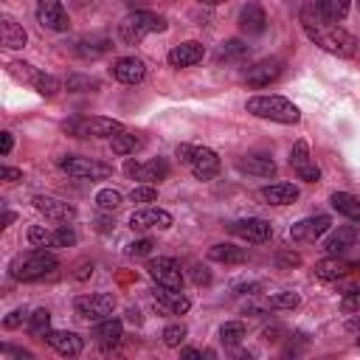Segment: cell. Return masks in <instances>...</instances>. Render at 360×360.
<instances>
[{
	"label": "cell",
	"instance_id": "cell-40",
	"mask_svg": "<svg viewBox=\"0 0 360 360\" xmlns=\"http://www.w3.org/2000/svg\"><path fill=\"white\" fill-rule=\"evenodd\" d=\"M28 242H31L34 248H56L53 231L42 228V225H31V228H28Z\"/></svg>",
	"mask_w": 360,
	"mask_h": 360
},
{
	"label": "cell",
	"instance_id": "cell-21",
	"mask_svg": "<svg viewBox=\"0 0 360 360\" xmlns=\"http://www.w3.org/2000/svg\"><path fill=\"white\" fill-rule=\"evenodd\" d=\"M110 73H112V79L121 82V84H141V82L146 79V65H143V59H138V56H121V59L112 62Z\"/></svg>",
	"mask_w": 360,
	"mask_h": 360
},
{
	"label": "cell",
	"instance_id": "cell-52",
	"mask_svg": "<svg viewBox=\"0 0 360 360\" xmlns=\"http://www.w3.org/2000/svg\"><path fill=\"white\" fill-rule=\"evenodd\" d=\"M256 290H262V284H256V281H250V284H239V287H236V295H253Z\"/></svg>",
	"mask_w": 360,
	"mask_h": 360
},
{
	"label": "cell",
	"instance_id": "cell-29",
	"mask_svg": "<svg viewBox=\"0 0 360 360\" xmlns=\"http://www.w3.org/2000/svg\"><path fill=\"white\" fill-rule=\"evenodd\" d=\"M236 166H239V172H248L253 177H273L276 174V163L267 155H245L236 160Z\"/></svg>",
	"mask_w": 360,
	"mask_h": 360
},
{
	"label": "cell",
	"instance_id": "cell-3",
	"mask_svg": "<svg viewBox=\"0 0 360 360\" xmlns=\"http://www.w3.org/2000/svg\"><path fill=\"white\" fill-rule=\"evenodd\" d=\"M245 110L256 118H267L276 124H298L301 121L298 107L284 96H253V98H248Z\"/></svg>",
	"mask_w": 360,
	"mask_h": 360
},
{
	"label": "cell",
	"instance_id": "cell-55",
	"mask_svg": "<svg viewBox=\"0 0 360 360\" xmlns=\"http://www.w3.org/2000/svg\"><path fill=\"white\" fill-rule=\"evenodd\" d=\"M202 354H208V352H200V349H183L180 352V357H202Z\"/></svg>",
	"mask_w": 360,
	"mask_h": 360
},
{
	"label": "cell",
	"instance_id": "cell-53",
	"mask_svg": "<svg viewBox=\"0 0 360 360\" xmlns=\"http://www.w3.org/2000/svg\"><path fill=\"white\" fill-rule=\"evenodd\" d=\"M0 138H3V155H8V152H11V146H14V135L6 129V132H0Z\"/></svg>",
	"mask_w": 360,
	"mask_h": 360
},
{
	"label": "cell",
	"instance_id": "cell-32",
	"mask_svg": "<svg viewBox=\"0 0 360 360\" xmlns=\"http://www.w3.org/2000/svg\"><path fill=\"white\" fill-rule=\"evenodd\" d=\"M312 6H315V11H318L323 20H329V22H343L346 14H349L352 0H315Z\"/></svg>",
	"mask_w": 360,
	"mask_h": 360
},
{
	"label": "cell",
	"instance_id": "cell-35",
	"mask_svg": "<svg viewBox=\"0 0 360 360\" xmlns=\"http://www.w3.org/2000/svg\"><path fill=\"white\" fill-rule=\"evenodd\" d=\"M245 335H248V329H245L242 321H225V323L219 326V343L228 346V349L239 346V343L245 340Z\"/></svg>",
	"mask_w": 360,
	"mask_h": 360
},
{
	"label": "cell",
	"instance_id": "cell-44",
	"mask_svg": "<svg viewBox=\"0 0 360 360\" xmlns=\"http://www.w3.org/2000/svg\"><path fill=\"white\" fill-rule=\"evenodd\" d=\"M340 312H346V315H357L360 312V284L346 290V295L340 301Z\"/></svg>",
	"mask_w": 360,
	"mask_h": 360
},
{
	"label": "cell",
	"instance_id": "cell-25",
	"mask_svg": "<svg viewBox=\"0 0 360 360\" xmlns=\"http://www.w3.org/2000/svg\"><path fill=\"white\" fill-rule=\"evenodd\" d=\"M352 270H354L352 262H346V259H340V256H332V253L315 264V276H318L321 281H340V278H346Z\"/></svg>",
	"mask_w": 360,
	"mask_h": 360
},
{
	"label": "cell",
	"instance_id": "cell-49",
	"mask_svg": "<svg viewBox=\"0 0 360 360\" xmlns=\"http://www.w3.org/2000/svg\"><path fill=\"white\" fill-rule=\"evenodd\" d=\"M191 281H194L197 287L211 284V270H208V267H202V264H194V267H191Z\"/></svg>",
	"mask_w": 360,
	"mask_h": 360
},
{
	"label": "cell",
	"instance_id": "cell-5",
	"mask_svg": "<svg viewBox=\"0 0 360 360\" xmlns=\"http://www.w3.org/2000/svg\"><path fill=\"white\" fill-rule=\"evenodd\" d=\"M177 160L197 177V180H211V177H217L219 174V169H222V160H219V155L214 152V149H208V146H194V143H180L177 146Z\"/></svg>",
	"mask_w": 360,
	"mask_h": 360
},
{
	"label": "cell",
	"instance_id": "cell-11",
	"mask_svg": "<svg viewBox=\"0 0 360 360\" xmlns=\"http://www.w3.org/2000/svg\"><path fill=\"white\" fill-rule=\"evenodd\" d=\"M146 273H149V278H152L155 284L183 290V270H180V264H177L172 256L149 259V262H146Z\"/></svg>",
	"mask_w": 360,
	"mask_h": 360
},
{
	"label": "cell",
	"instance_id": "cell-45",
	"mask_svg": "<svg viewBox=\"0 0 360 360\" xmlns=\"http://www.w3.org/2000/svg\"><path fill=\"white\" fill-rule=\"evenodd\" d=\"M152 248H155L152 239H135V242L127 245V256H132V259H143V256L152 253Z\"/></svg>",
	"mask_w": 360,
	"mask_h": 360
},
{
	"label": "cell",
	"instance_id": "cell-38",
	"mask_svg": "<svg viewBox=\"0 0 360 360\" xmlns=\"http://www.w3.org/2000/svg\"><path fill=\"white\" fill-rule=\"evenodd\" d=\"M51 329V312L48 309H34L28 315V332L34 338H45V332Z\"/></svg>",
	"mask_w": 360,
	"mask_h": 360
},
{
	"label": "cell",
	"instance_id": "cell-4",
	"mask_svg": "<svg viewBox=\"0 0 360 360\" xmlns=\"http://www.w3.org/2000/svg\"><path fill=\"white\" fill-rule=\"evenodd\" d=\"M169 25L160 14L155 11H146V8H138V11H129L121 22H118V37L127 42V45H138L146 34H163Z\"/></svg>",
	"mask_w": 360,
	"mask_h": 360
},
{
	"label": "cell",
	"instance_id": "cell-58",
	"mask_svg": "<svg viewBox=\"0 0 360 360\" xmlns=\"http://www.w3.org/2000/svg\"><path fill=\"white\" fill-rule=\"evenodd\" d=\"M200 3H205V6H222V3H228V0H200Z\"/></svg>",
	"mask_w": 360,
	"mask_h": 360
},
{
	"label": "cell",
	"instance_id": "cell-18",
	"mask_svg": "<svg viewBox=\"0 0 360 360\" xmlns=\"http://www.w3.org/2000/svg\"><path fill=\"white\" fill-rule=\"evenodd\" d=\"M34 208L45 217V219H53V222H73L76 219V205L59 200V197H45V194H37L34 197Z\"/></svg>",
	"mask_w": 360,
	"mask_h": 360
},
{
	"label": "cell",
	"instance_id": "cell-24",
	"mask_svg": "<svg viewBox=\"0 0 360 360\" xmlns=\"http://www.w3.org/2000/svg\"><path fill=\"white\" fill-rule=\"evenodd\" d=\"M202 56H205V48H202L200 42L188 39V42H180V45H174V48L169 51L166 62H169L172 68H191V65L202 62Z\"/></svg>",
	"mask_w": 360,
	"mask_h": 360
},
{
	"label": "cell",
	"instance_id": "cell-46",
	"mask_svg": "<svg viewBox=\"0 0 360 360\" xmlns=\"http://www.w3.org/2000/svg\"><path fill=\"white\" fill-rule=\"evenodd\" d=\"M53 236H56V248H70V245H76V231H73L70 225H59V228L53 231Z\"/></svg>",
	"mask_w": 360,
	"mask_h": 360
},
{
	"label": "cell",
	"instance_id": "cell-39",
	"mask_svg": "<svg viewBox=\"0 0 360 360\" xmlns=\"http://www.w3.org/2000/svg\"><path fill=\"white\" fill-rule=\"evenodd\" d=\"M217 56L225 59V62H236V59L248 56V45H245L242 39H228V42L219 45V53H217Z\"/></svg>",
	"mask_w": 360,
	"mask_h": 360
},
{
	"label": "cell",
	"instance_id": "cell-50",
	"mask_svg": "<svg viewBox=\"0 0 360 360\" xmlns=\"http://www.w3.org/2000/svg\"><path fill=\"white\" fill-rule=\"evenodd\" d=\"M0 354H3V357H31L28 349H14V346H8V343L0 346Z\"/></svg>",
	"mask_w": 360,
	"mask_h": 360
},
{
	"label": "cell",
	"instance_id": "cell-1",
	"mask_svg": "<svg viewBox=\"0 0 360 360\" xmlns=\"http://www.w3.org/2000/svg\"><path fill=\"white\" fill-rule=\"evenodd\" d=\"M298 20H301V28L309 37V42H315L321 51H326L332 56H354V51H357L354 34H349L338 22L323 20L315 11V6H304L301 14H298Z\"/></svg>",
	"mask_w": 360,
	"mask_h": 360
},
{
	"label": "cell",
	"instance_id": "cell-26",
	"mask_svg": "<svg viewBox=\"0 0 360 360\" xmlns=\"http://www.w3.org/2000/svg\"><path fill=\"white\" fill-rule=\"evenodd\" d=\"M259 197L267 205H292L298 200V186H292V183H270V186L259 188Z\"/></svg>",
	"mask_w": 360,
	"mask_h": 360
},
{
	"label": "cell",
	"instance_id": "cell-36",
	"mask_svg": "<svg viewBox=\"0 0 360 360\" xmlns=\"http://www.w3.org/2000/svg\"><path fill=\"white\" fill-rule=\"evenodd\" d=\"M96 205H98L101 214H115V211L124 205V197H121L118 188H101V191L96 194Z\"/></svg>",
	"mask_w": 360,
	"mask_h": 360
},
{
	"label": "cell",
	"instance_id": "cell-9",
	"mask_svg": "<svg viewBox=\"0 0 360 360\" xmlns=\"http://www.w3.org/2000/svg\"><path fill=\"white\" fill-rule=\"evenodd\" d=\"M73 309L82 321H101L110 318L115 309V295L112 292H90V295H79L73 301Z\"/></svg>",
	"mask_w": 360,
	"mask_h": 360
},
{
	"label": "cell",
	"instance_id": "cell-16",
	"mask_svg": "<svg viewBox=\"0 0 360 360\" xmlns=\"http://www.w3.org/2000/svg\"><path fill=\"white\" fill-rule=\"evenodd\" d=\"M329 228H332V219H329L326 214L304 217V219H298V222L290 225V239H295V242H315V239H321Z\"/></svg>",
	"mask_w": 360,
	"mask_h": 360
},
{
	"label": "cell",
	"instance_id": "cell-30",
	"mask_svg": "<svg viewBox=\"0 0 360 360\" xmlns=\"http://www.w3.org/2000/svg\"><path fill=\"white\" fill-rule=\"evenodd\" d=\"M0 37H3V48H8V51L25 48V42H28L25 28L17 20H11V17H3L0 20Z\"/></svg>",
	"mask_w": 360,
	"mask_h": 360
},
{
	"label": "cell",
	"instance_id": "cell-27",
	"mask_svg": "<svg viewBox=\"0 0 360 360\" xmlns=\"http://www.w3.org/2000/svg\"><path fill=\"white\" fill-rule=\"evenodd\" d=\"M357 239H360V231H357L354 225H338V228L326 236L323 250H326V253H332V256H338V253H343L346 248H352Z\"/></svg>",
	"mask_w": 360,
	"mask_h": 360
},
{
	"label": "cell",
	"instance_id": "cell-33",
	"mask_svg": "<svg viewBox=\"0 0 360 360\" xmlns=\"http://www.w3.org/2000/svg\"><path fill=\"white\" fill-rule=\"evenodd\" d=\"M110 146H112V152H115V155H132V152H138V149L143 146V138H141L138 132L121 129L118 135H112V138H110Z\"/></svg>",
	"mask_w": 360,
	"mask_h": 360
},
{
	"label": "cell",
	"instance_id": "cell-43",
	"mask_svg": "<svg viewBox=\"0 0 360 360\" xmlns=\"http://www.w3.org/2000/svg\"><path fill=\"white\" fill-rule=\"evenodd\" d=\"M129 200L132 202H155L158 200V188L152 183H141V186H135L129 191Z\"/></svg>",
	"mask_w": 360,
	"mask_h": 360
},
{
	"label": "cell",
	"instance_id": "cell-20",
	"mask_svg": "<svg viewBox=\"0 0 360 360\" xmlns=\"http://www.w3.org/2000/svg\"><path fill=\"white\" fill-rule=\"evenodd\" d=\"M42 340H45L56 354H62V357H76V354H82V349H84V338H79L76 332H68V329H48Z\"/></svg>",
	"mask_w": 360,
	"mask_h": 360
},
{
	"label": "cell",
	"instance_id": "cell-56",
	"mask_svg": "<svg viewBox=\"0 0 360 360\" xmlns=\"http://www.w3.org/2000/svg\"><path fill=\"white\" fill-rule=\"evenodd\" d=\"M90 273H93V264H87V262H84V264H82V270L76 273V278H87Z\"/></svg>",
	"mask_w": 360,
	"mask_h": 360
},
{
	"label": "cell",
	"instance_id": "cell-57",
	"mask_svg": "<svg viewBox=\"0 0 360 360\" xmlns=\"http://www.w3.org/2000/svg\"><path fill=\"white\" fill-rule=\"evenodd\" d=\"M11 222H14V211H6V214H3V228L11 225Z\"/></svg>",
	"mask_w": 360,
	"mask_h": 360
},
{
	"label": "cell",
	"instance_id": "cell-48",
	"mask_svg": "<svg viewBox=\"0 0 360 360\" xmlns=\"http://www.w3.org/2000/svg\"><path fill=\"white\" fill-rule=\"evenodd\" d=\"M22 323H28V315H25L22 309H14V312H8V315L3 318V329H17V326H22Z\"/></svg>",
	"mask_w": 360,
	"mask_h": 360
},
{
	"label": "cell",
	"instance_id": "cell-59",
	"mask_svg": "<svg viewBox=\"0 0 360 360\" xmlns=\"http://www.w3.org/2000/svg\"><path fill=\"white\" fill-rule=\"evenodd\" d=\"M357 343H360V338H357Z\"/></svg>",
	"mask_w": 360,
	"mask_h": 360
},
{
	"label": "cell",
	"instance_id": "cell-42",
	"mask_svg": "<svg viewBox=\"0 0 360 360\" xmlns=\"http://www.w3.org/2000/svg\"><path fill=\"white\" fill-rule=\"evenodd\" d=\"M186 335H188V329H186L183 323H169V326L163 329V343H166L169 349H177V346L186 340Z\"/></svg>",
	"mask_w": 360,
	"mask_h": 360
},
{
	"label": "cell",
	"instance_id": "cell-41",
	"mask_svg": "<svg viewBox=\"0 0 360 360\" xmlns=\"http://www.w3.org/2000/svg\"><path fill=\"white\" fill-rule=\"evenodd\" d=\"M65 87H68V90H76V93H84V90L96 93V90H98V79L82 76V73H70V76H68V82H65Z\"/></svg>",
	"mask_w": 360,
	"mask_h": 360
},
{
	"label": "cell",
	"instance_id": "cell-12",
	"mask_svg": "<svg viewBox=\"0 0 360 360\" xmlns=\"http://www.w3.org/2000/svg\"><path fill=\"white\" fill-rule=\"evenodd\" d=\"M228 231L250 245H262L273 236V225L267 219H259V217H245V219H233L228 222Z\"/></svg>",
	"mask_w": 360,
	"mask_h": 360
},
{
	"label": "cell",
	"instance_id": "cell-31",
	"mask_svg": "<svg viewBox=\"0 0 360 360\" xmlns=\"http://www.w3.org/2000/svg\"><path fill=\"white\" fill-rule=\"evenodd\" d=\"M329 202H332V208L338 214H343L346 219H352L354 225H360V200L354 194H349V191H332Z\"/></svg>",
	"mask_w": 360,
	"mask_h": 360
},
{
	"label": "cell",
	"instance_id": "cell-34",
	"mask_svg": "<svg viewBox=\"0 0 360 360\" xmlns=\"http://www.w3.org/2000/svg\"><path fill=\"white\" fill-rule=\"evenodd\" d=\"M79 56H84V59H96V56H101V53H107L110 51V39L107 37H84V39H79L76 42V48H73Z\"/></svg>",
	"mask_w": 360,
	"mask_h": 360
},
{
	"label": "cell",
	"instance_id": "cell-22",
	"mask_svg": "<svg viewBox=\"0 0 360 360\" xmlns=\"http://www.w3.org/2000/svg\"><path fill=\"white\" fill-rule=\"evenodd\" d=\"M121 338H124V323H121L118 318H101V321H96V326H93V340H96L104 352H112V349L121 343Z\"/></svg>",
	"mask_w": 360,
	"mask_h": 360
},
{
	"label": "cell",
	"instance_id": "cell-13",
	"mask_svg": "<svg viewBox=\"0 0 360 360\" xmlns=\"http://www.w3.org/2000/svg\"><path fill=\"white\" fill-rule=\"evenodd\" d=\"M152 298H155V304H158V309H160L163 315H186V312L191 309V298L183 295V290H174V287L155 284Z\"/></svg>",
	"mask_w": 360,
	"mask_h": 360
},
{
	"label": "cell",
	"instance_id": "cell-10",
	"mask_svg": "<svg viewBox=\"0 0 360 360\" xmlns=\"http://www.w3.org/2000/svg\"><path fill=\"white\" fill-rule=\"evenodd\" d=\"M124 172H127V177H132V180H141V183H160V180H166L169 177V160L166 158H152V160H127V166H124Z\"/></svg>",
	"mask_w": 360,
	"mask_h": 360
},
{
	"label": "cell",
	"instance_id": "cell-15",
	"mask_svg": "<svg viewBox=\"0 0 360 360\" xmlns=\"http://www.w3.org/2000/svg\"><path fill=\"white\" fill-rule=\"evenodd\" d=\"M172 222H174L172 214L163 211V208H155V205L138 208L129 217V228L132 231H166V228H172Z\"/></svg>",
	"mask_w": 360,
	"mask_h": 360
},
{
	"label": "cell",
	"instance_id": "cell-8",
	"mask_svg": "<svg viewBox=\"0 0 360 360\" xmlns=\"http://www.w3.org/2000/svg\"><path fill=\"white\" fill-rule=\"evenodd\" d=\"M59 169L70 177H79V180H104L112 174V166L96 160V158H84V155H65L59 158Z\"/></svg>",
	"mask_w": 360,
	"mask_h": 360
},
{
	"label": "cell",
	"instance_id": "cell-2",
	"mask_svg": "<svg viewBox=\"0 0 360 360\" xmlns=\"http://www.w3.org/2000/svg\"><path fill=\"white\" fill-rule=\"evenodd\" d=\"M56 267H59V259L48 248H34V250L17 253L8 262V276L14 281H39V278L51 276Z\"/></svg>",
	"mask_w": 360,
	"mask_h": 360
},
{
	"label": "cell",
	"instance_id": "cell-14",
	"mask_svg": "<svg viewBox=\"0 0 360 360\" xmlns=\"http://www.w3.org/2000/svg\"><path fill=\"white\" fill-rule=\"evenodd\" d=\"M281 73H284V62L281 59H262V62H256V65H250L245 70V84L259 90V87H267V84L278 82Z\"/></svg>",
	"mask_w": 360,
	"mask_h": 360
},
{
	"label": "cell",
	"instance_id": "cell-19",
	"mask_svg": "<svg viewBox=\"0 0 360 360\" xmlns=\"http://www.w3.org/2000/svg\"><path fill=\"white\" fill-rule=\"evenodd\" d=\"M37 22L48 31H68V25H70L62 0H39L37 3Z\"/></svg>",
	"mask_w": 360,
	"mask_h": 360
},
{
	"label": "cell",
	"instance_id": "cell-17",
	"mask_svg": "<svg viewBox=\"0 0 360 360\" xmlns=\"http://www.w3.org/2000/svg\"><path fill=\"white\" fill-rule=\"evenodd\" d=\"M290 166L295 169L298 180H304V183H318L321 180V169L312 163L307 141H295L292 143V149H290Z\"/></svg>",
	"mask_w": 360,
	"mask_h": 360
},
{
	"label": "cell",
	"instance_id": "cell-23",
	"mask_svg": "<svg viewBox=\"0 0 360 360\" xmlns=\"http://www.w3.org/2000/svg\"><path fill=\"white\" fill-rule=\"evenodd\" d=\"M239 28L242 34L248 37H256V34H264L267 31V14L259 3H245L239 8Z\"/></svg>",
	"mask_w": 360,
	"mask_h": 360
},
{
	"label": "cell",
	"instance_id": "cell-51",
	"mask_svg": "<svg viewBox=\"0 0 360 360\" xmlns=\"http://www.w3.org/2000/svg\"><path fill=\"white\" fill-rule=\"evenodd\" d=\"M0 177H3L6 183H17V180H22V172H20V169H11V166H3V169H0Z\"/></svg>",
	"mask_w": 360,
	"mask_h": 360
},
{
	"label": "cell",
	"instance_id": "cell-37",
	"mask_svg": "<svg viewBox=\"0 0 360 360\" xmlns=\"http://www.w3.org/2000/svg\"><path fill=\"white\" fill-rule=\"evenodd\" d=\"M298 304H301V298H298V292H292V290H281V292L267 295V307H270V309H295Z\"/></svg>",
	"mask_w": 360,
	"mask_h": 360
},
{
	"label": "cell",
	"instance_id": "cell-28",
	"mask_svg": "<svg viewBox=\"0 0 360 360\" xmlns=\"http://www.w3.org/2000/svg\"><path fill=\"white\" fill-rule=\"evenodd\" d=\"M208 259L219 262V264H242V262H248V250L239 245H231V242H217L208 248Z\"/></svg>",
	"mask_w": 360,
	"mask_h": 360
},
{
	"label": "cell",
	"instance_id": "cell-6",
	"mask_svg": "<svg viewBox=\"0 0 360 360\" xmlns=\"http://www.w3.org/2000/svg\"><path fill=\"white\" fill-rule=\"evenodd\" d=\"M124 129L121 121L115 118H104V115H79L65 121V132L76 135V138H112Z\"/></svg>",
	"mask_w": 360,
	"mask_h": 360
},
{
	"label": "cell",
	"instance_id": "cell-54",
	"mask_svg": "<svg viewBox=\"0 0 360 360\" xmlns=\"http://www.w3.org/2000/svg\"><path fill=\"white\" fill-rule=\"evenodd\" d=\"M127 321H129V323H141L143 318H141V312H138V309H127Z\"/></svg>",
	"mask_w": 360,
	"mask_h": 360
},
{
	"label": "cell",
	"instance_id": "cell-47",
	"mask_svg": "<svg viewBox=\"0 0 360 360\" xmlns=\"http://www.w3.org/2000/svg\"><path fill=\"white\" fill-rule=\"evenodd\" d=\"M276 264L278 267H298L301 264V256L295 250H281V253H276Z\"/></svg>",
	"mask_w": 360,
	"mask_h": 360
},
{
	"label": "cell",
	"instance_id": "cell-7",
	"mask_svg": "<svg viewBox=\"0 0 360 360\" xmlns=\"http://www.w3.org/2000/svg\"><path fill=\"white\" fill-rule=\"evenodd\" d=\"M8 73L17 79V82H22V84H31L39 96H56V90H59V79L56 76H51V73H45V70H39V68H34L31 62H8Z\"/></svg>",
	"mask_w": 360,
	"mask_h": 360
}]
</instances>
